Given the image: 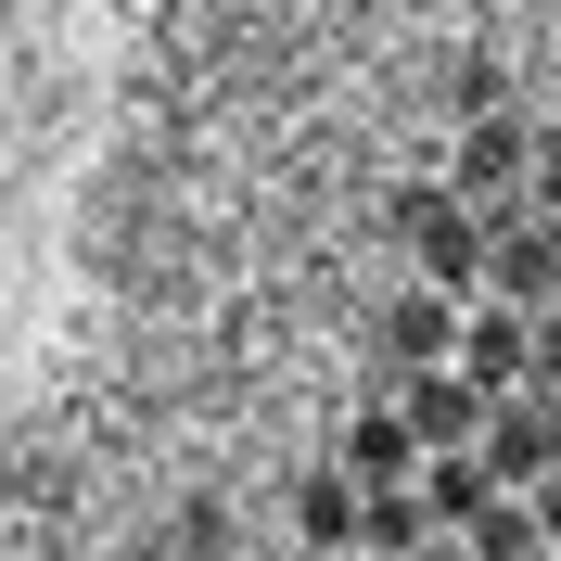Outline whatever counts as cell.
Returning <instances> with one entry per match:
<instances>
[{
	"label": "cell",
	"instance_id": "6da1fadb",
	"mask_svg": "<svg viewBox=\"0 0 561 561\" xmlns=\"http://www.w3.org/2000/svg\"><path fill=\"white\" fill-rule=\"evenodd\" d=\"M396 243L421 255V294H472L485 280V217L459 192H396Z\"/></svg>",
	"mask_w": 561,
	"mask_h": 561
},
{
	"label": "cell",
	"instance_id": "7a4b0ae2",
	"mask_svg": "<svg viewBox=\"0 0 561 561\" xmlns=\"http://www.w3.org/2000/svg\"><path fill=\"white\" fill-rule=\"evenodd\" d=\"M485 294L497 307H561V217H536V205H497L485 217Z\"/></svg>",
	"mask_w": 561,
	"mask_h": 561
},
{
	"label": "cell",
	"instance_id": "3957f363",
	"mask_svg": "<svg viewBox=\"0 0 561 561\" xmlns=\"http://www.w3.org/2000/svg\"><path fill=\"white\" fill-rule=\"evenodd\" d=\"M485 472H497L511 497H536V485L561 472V396H549V383H524V396H497V409H485Z\"/></svg>",
	"mask_w": 561,
	"mask_h": 561
},
{
	"label": "cell",
	"instance_id": "277c9868",
	"mask_svg": "<svg viewBox=\"0 0 561 561\" xmlns=\"http://www.w3.org/2000/svg\"><path fill=\"white\" fill-rule=\"evenodd\" d=\"M524 179H536V128L524 115H472V128H459V205L472 217L524 205Z\"/></svg>",
	"mask_w": 561,
	"mask_h": 561
},
{
	"label": "cell",
	"instance_id": "5b68a950",
	"mask_svg": "<svg viewBox=\"0 0 561 561\" xmlns=\"http://www.w3.org/2000/svg\"><path fill=\"white\" fill-rule=\"evenodd\" d=\"M459 383H472V396H524L536 383V319L485 294V307L459 319Z\"/></svg>",
	"mask_w": 561,
	"mask_h": 561
},
{
	"label": "cell",
	"instance_id": "8992f818",
	"mask_svg": "<svg viewBox=\"0 0 561 561\" xmlns=\"http://www.w3.org/2000/svg\"><path fill=\"white\" fill-rule=\"evenodd\" d=\"M421 370H459V294L383 307V383H421Z\"/></svg>",
	"mask_w": 561,
	"mask_h": 561
},
{
	"label": "cell",
	"instance_id": "52a82bcc",
	"mask_svg": "<svg viewBox=\"0 0 561 561\" xmlns=\"http://www.w3.org/2000/svg\"><path fill=\"white\" fill-rule=\"evenodd\" d=\"M396 409H409L421 459H447V447H485V409H497V396H472L459 370H421V383H396Z\"/></svg>",
	"mask_w": 561,
	"mask_h": 561
},
{
	"label": "cell",
	"instance_id": "ba28073f",
	"mask_svg": "<svg viewBox=\"0 0 561 561\" xmlns=\"http://www.w3.org/2000/svg\"><path fill=\"white\" fill-rule=\"evenodd\" d=\"M332 472H345L357 497H370V485H421V434H409V409H357Z\"/></svg>",
	"mask_w": 561,
	"mask_h": 561
},
{
	"label": "cell",
	"instance_id": "9c48e42d",
	"mask_svg": "<svg viewBox=\"0 0 561 561\" xmlns=\"http://www.w3.org/2000/svg\"><path fill=\"white\" fill-rule=\"evenodd\" d=\"M497 497H511V485L485 472V447H447V459H421V511H434V536H472V524L497 511Z\"/></svg>",
	"mask_w": 561,
	"mask_h": 561
},
{
	"label": "cell",
	"instance_id": "30bf717a",
	"mask_svg": "<svg viewBox=\"0 0 561 561\" xmlns=\"http://www.w3.org/2000/svg\"><path fill=\"white\" fill-rule=\"evenodd\" d=\"M357 511H370V497H357L345 472H307V497H294V524H307L319 561H357Z\"/></svg>",
	"mask_w": 561,
	"mask_h": 561
},
{
	"label": "cell",
	"instance_id": "8fae6325",
	"mask_svg": "<svg viewBox=\"0 0 561 561\" xmlns=\"http://www.w3.org/2000/svg\"><path fill=\"white\" fill-rule=\"evenodd\" d=\"M421 536H434L421 485H370V511H357V549H370V561H421Z\"/></svg>",
	"mask_w": 561,
	"mask_h": 561
},
{
	"label": "cell",
	"instance_id": "7c38bea8",
	"mask_svg": "<svg viewBox=\"0 0 561 561\" xmlns=\"http://www.w3.org/2000/svg\"><path fill=\"white\" fill-rule=\"evenodd\" d=\"M549 536H536V497H497L485 524H472V561H536Z\"/></svg>",
	"mask_w": 561,
	"mask_h": 561
},
{
	"label": "cell",
	"instance_id": "4fadbf2b",
	"mask_svg": "<svg viewBox=\"0 0 561 561\" xmlns=\"http://www.w3.org/2000/svg\"><path fill=\"white\" fill-rule=\"evenodd\" d=\"M524 205L561 217V128H536V179H524Z\"/></svg>",
	"mask_w": 561,
	"mask_h": 561
},
{
	"label": "cell",
	"instance_id": "5bb4252c",
	"mask_svg": "<svg viewBox=\"0 0 561 561\" xmlns=\"http://www.w3.org/2000/svg\"><path fill=\"white\" fill-rule=\"evenodd\" d=\"M536 383L561 396V307H536Z\"/></svg>",
	"mask_w": 561,
	"mask_h": 561
},
{
	"label": "cell",
	"instance_id": "9a60e30c",
	"mask_svg": "<svg viewBox=\"0 0 561 561\" xmlns=\"http://www.w3.org/2000/svg\"><path fill=\"white\" fill-rule=\"evenodd\" d=\"M536 536H549V549H561V472H549V485H536Z\"/></svg>",
	"mask_w": 561,
	"mask_h": 561
},
{
	"label": "cell",
	"instance_id": "2e32d148",
	"mask_svg": "<svg viewBox=\"0 0 561 561\" xmlns=\"http://www.w3.org/2000/svg\"><path fill=\"white\" fill-rule=\"evenodd\" d=\"M536 561H561V549H536Z\"/></svg>",
	"mask_w": 561,
	"mask_h": 561
},
{
	"label": "cell",
	"instance_id": "e0dca14e",
	"mask_svg": "<svg viewBox=\"0 0 561 561\" xmlns=\"http://www.w3.org/2000/svg\"><path fill=\"white\" fill-rule=\"evenodd\" d=\"M357 561H370V549H357Z\"/></svg>",
	"mask_w": 561,
	"mask_h": 561
}]
</instances>
